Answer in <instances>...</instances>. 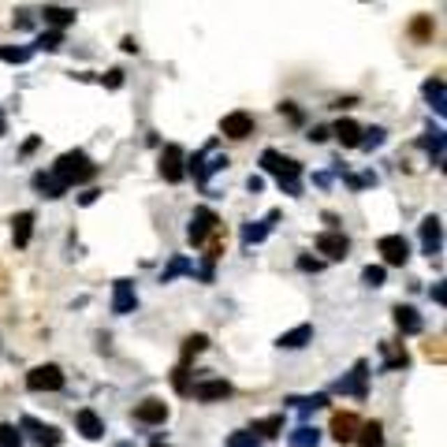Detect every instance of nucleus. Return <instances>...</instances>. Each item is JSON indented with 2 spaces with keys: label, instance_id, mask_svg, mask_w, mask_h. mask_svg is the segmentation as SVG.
<instances>
[{
  "label": "nucleus",
  "instance_id": "nucleus-8",
  "mask_svg": "<svg viewBox=\"0 0 447 447\" xmlns=\"http://www.w3.org/2000/svg\"><path fill=\"white\" fill-rule=\"evenodd\" d=\"M220 135L232 138V142L250 138V135H254V116L243 112V108H238V112H227V116L220 119Z\"/></svg>",
  "mask_w": 447,
  "mask_h": 447
},
{
  "label": "nucleus",
  "instance_id": "nucleus-40",
  "mask_svg": "<svg viewBox=\"0 0 447 447\" xmlns=\"http://www.w3.org/2000/svg\"><path fill=\"white\" fill-rule=\"evenodd\" d=\"M298 268H302V272H321V268H324V261H317V257H306V254H302V257H298Z\"/></svg>",
  "mask_w": 447,
  "mask_h": 447
},
{
  "label": "nucleus",
  "instance_id": "nucleus-17",
  "mask_svg": "<svg viewBox=\"0 0 447 447\" xmlns=\"http://www.w3.org/2000/svg\"><path fill=\"white\" fill-rule=\"evenodd\" d=\"M30 235H34V213H15V220H12V243L19 250H26L30 246Z\"/></svg>",
  "mask_w": 447,
  "mask_h": 447
},
{
  "label": "nucleus",
  "instance_id": "nucleus-10",
  "mask_svg": "<svg viewBox=\"0 0 447 447\" xmlns=\"http://www.w3.org/2000/svg\"><path fill=\"white\" fill-rule=\"evenodd\" d=\"M365 380H369V362L362 358V362H354L351 377H343L340 384H335V391H343V395H354V399H365Z\"/></svg>",
  "mask_w": 447,
  "mask_h": 447
},
{
  "label": "nucleus",
  "instance_id": "nucleus-11",
  "mask_svg": "<svg viewBox=\"0 0 447 447\" xmlns=\"http://www.w3.org/2000/svg\"><path fill=\"white\" fill-rule=\"evenodd\" d=\"M135 421H142V425H165L168 421V402L142 399L138 407H135Z\"/></svg>",
  "mask_w": 447,
  "mask_h": 447
},
{
  "label": "nucleus",
  "instance_id": "nucleus-5",
  "mask_svg": "<svg viewBox=\"0 0 447 447\" xmlns=\"http://www.w3.org/2000/svg\"><path fill=\"white\" fill-rule=\"evenodd\" d=\"M377 250L384 254V265H391V268H402L410 261V243L402 235H380Z\"/></svg>",
  "mask_w": 447,
  "mask_h": 447
},
{
  "label": "nucleus",
  "instance_id": "nucleus-14",
  "mask_svg": "<svg viewBox=\"0 0 447 447\" xmlns=\"http://www.w3.org/2000/svg\"><path fill=\"white\" fill-rule=\"evenodd\" d=\"M138 306V294H135V283L130 280H116V291H112V313H130Z\"/></svg>",
  "mask_w": 447,
  "mask_h": 447
},
{
  "label": "nucleus",
  "instance_id": "nucleus-6",
  "mask_svg": "<svg viewBox=\"0 0 447 447\" xmlns=\"http://www.w3.org/2000/svg\"><path fill=\"white\" fill-rule=\"evenodd\" d=\"M183 176H187V153H183V146H165V153H160V179L183 183Z\"/></svg>",
  "mask_w": 447,
  "mask_h": 447
},
{
  "label": "nucleus",
  "instance_id": "nucleus-24",
  "mask_svg": "<svg viewBox=\"0 0 447 447\" xmlns=\"http://www.w3.org/2000/svg\"><path fill=\"white\" fill-rule=\"evenodd\" d=\"M41 15H45V23L56 26V30L75 23V8H60V4H45V12H41Z\"/></svg>",
  "mask_w": 447,
  "mask_h": 447
},
{
  "label": "nucleus",
  "instance_id": "nucleus-31",
  "mask_svg": "<svg viewBox=\"0 0 447 447\" xmlns=\"http://www.w3.org/2000/svg\"><path fill=\"white\" fill-rule=\"evenodd\" d=\"M384 276H388L384 265H365V268H362V283H365V287H380V283H384Z\"/></svg>",
  "mask_w": 447,
  "mask_h": 447
},
{
  "label": "nucleus",
  "instance_id": "nucleus-21",
  "mask_svg": "<svg viewBox=\"0 0 447 447\" xmlns=\"http://www.w3.org/2000/svg\"><path fill=\"white\" fill-rule=\"evenodd\" d=\"M280 220V213H268V220H257V224H246L243 227V243L246 246H254V243H261V238H265L268 232H272V224Z\"/></svg>",
  "mask_w": 447,
  "mask_h": 447
},
{
  "label": "nucleus",
  "instance_id": "nucleus-37",
  "mask_svg": "<svg viewBox=\"0 0 447 447\" xmlns=\"http://www.w3.org/2000/svg\"><path fill=\"white\" fill-rule=\"evenodd\" d=\"M407 365H410V354H407V351H395V354L384 362V373H391V369H407Z\"/></svg>",
  "mask_w": 447,
  "mask_h": 447
},
{
  "label": "nucleus",
  "instance_id": "nucleus-33",
  "mask_svg": "<svg viewBox=\"0 0 447 447\" xmlns=\"http://www.w3.org/2000/svg\"><path fill=\"white\" fill-rule=\"evenodd\" d=\"M0 60H4V63H26V60H30V49H12V45H0Z\"/></svg>",
  "mask_w": 447,
  "mask_h": 447
},
{
  "label": "nucleus",
  "instance_id": "nucleus-43",
  "mask_svg": "<svg viewBox=\"0 0 447 447\" xmlns=\"http://www.w3.org/2000/svg\"><path fill=\"white\" fill-rule=\"evenodd\" d=\"M328 135H332L328 127H313V130H310V142H324V138H328Z\"/></svg>",
  "mask_w": 447,
  "mask_h": 447
},
{
  "label": "nucleus",
  "instance_id": "nucleus-27",
  "mask_svg": "<svg viewBox=\"0 0 447 447\" xmlns=\"http://www.w3.org/2000/svg\"><path fill=\"white\" fill-rule=\"evenodd\" d=\"M205 347H209V335H202V332L198 335H187V340H183V365H187L194 354H202Z\"/></svg>",
  "mask_w": 447,
  "mask_h": 447
},
{
  "label": "nucleus",
  "instance_id": "nucleus-19",
  "mask_svg": "<svg viewBox=\"0 0 447 447\" xmlns=\"http://www.w3.org/2000/svg\"><path fill=\"white\" fill-rule=\"evenodd\" d=\"M421 243H425V254H440V216H425L421 224Z\"/></svg>",
  "mask_w": 447,
  "mask_h": 447
},
{
  "label": "nucleus",
  "instance_id": "nucleus-28",
  "mask_svg": "<svg viewBox=\"0 0 447 447\" xmlns=\"http://www.w3.org/2000/svg\"><path fill=\"white\" fill-rule=\"evenodd\" d=\"M425 97L432 101L436 112H444V79H429V82H425Z\"/></svg>",
  "mask_w": 447,
  "mask_h": 447
},
{
  "label": "nucleus",
  "instance_id": "nucleus-22",
  "mask_svg": "<svg viewBox=\"0 0 447 447\" xmlns=\"http://www.w3.org/2000/svg\"><path fill=\"white\" fill-rule=\"evenodd\" d=\"M358 429H362V432L354 436V444H358V447H380V444H384V425H380V421L358 425Z\"/></svg>",
  "mask_w": 447,
  "mask_h": 447
},
{
  "label": "nucleus",
  "instance_id": "nucleus-47",
  "mask_svg": "<svg viewBox=\"0 0 447 447\" xmlns=\"http://www.w3.org/2000/svg\"><path fill=\"white\" fill-rule=\"evenodd\" d=\"M432 298H436V302H440V306H444V298H447V294H444V283H436V287H432Z\"/></svg>",
  "mask_w": 447,
  "mask_h": 447
},
{
  "label": "nucleus",
  "instance_id": "nucleus-42",
  "mask_svg": "<svg viewBox=\"0 0 447 447\" xmlns=\"http://www.w3.org/2000/svg\"><path fill=\"white\" fill-rule=\"evenodd\" d=\"M444 340H440V335H436V340L429 343V347H425V351H429V358H436V362H444V347H440Z\"/></svg>",
  "mask_w": 447,
  "mask_h": 447
},
{
  "label": "nucleus",
  "instance_id": "nucleus-38",
  "mask_svg": "<svg viewBox=\"0 0 447 447\" xmlns=\"http://www.w3.org/2000/svg\"><path fill=\"white\" fill-rule=\"evenodd\" d=\"M365 135H369V138H362V142H358V146L373 149V146H380V142H384V135H388V130H384V127H373V130H365Z\"/></svg>",
  "mask_w": 447,
  "mask_h": 447
},
{
  "label": "nucleus",
  "instance_id": "nucleus-29",
  "mask_svg": "<svg viewBox=\"0 0 447 447\" xmlns=\"http://www.w3.org/2000/svg\"><path fill=\"white\" fill-rule=\"evenodd\" d=\"M183 272H194V265L187 257H172V265L165 268V276H160V283H172L176 276H183Z\"/></svg>",
  "mask_w": 447,
  "mask_h": 447
},
{
  "label": "nucleus",
  "instance_id": "nucleus-39",
  "mask_svg": "<svg viewBox=\"0 0 447 447\" xmlns=\"http://www.w3.org/2000/svg\"><path fill=\"white\" fill-rule=\"evenodd\" d=\"M101 82L108 86V90H119V86H123V71H119V68H112L108 75H101Z\"/></svg>",
  "mask_w": 447,
  "mask_h": 447
},
{
  "label": "nucleus",
  "instance_id": "nucleus-4",
  "mask_svg": "<svg viewBox=\"0 0 447 447\" xmlns=\"http://www.w3.org/2000/svg\"><path fill=\"white\" fill-rule=\"evenodd\" d=\"M313 246H317V254H324L328 261H347V254H351V238H347L343 232H335V227L321 232Z\"/></svg>",
  "mask_w": 447,
  "mask_h": 447
},
{
  "label": "nucleus",
  "instance_id": "nucleus-36",
  "mask_svg": "<svg viewBox=\"0 0 447 447\" xmlns=\"http://www.w3.org/2000/svg\"><path fill=\"white\" fill-rule=\"evenodd\" d=\"M410 34H414V38H418V41H429V38H432V23H429V19H425V15H421V19H418V23H414V26H410Z\"/></svg>",
  "mask_w": 447,
  "mask_h": 447
},
{
  "label": "nucleus",
  "instance_id": "nucleus-2",
  "mask_svg": "<svg viewBox=\"0 0 447 447\" xmlns=\"http://www.w3.org/2000/svg\"><path fill=\"white\" fill-rule=\"evenodd\" d=\"M52 176L60 183H68V187L71 183H90L97 176V165L82 153V149H71V153H63L56 165H52Z\"/></svg>",
  "mask_w": 447,
  "mask_h": 447
},
{
  "label": "nucleus",
  "instance_id": "nucleus-41",
  "mask_svg": "<svg viewBox=\"0 0 447 447\" xmlns=\"http://www.w3.org/2000/svg\"><path fill=\"white\" fill-rule=\"evenodd\" d=\"M280 112H287V119H291V123H302V119H306V116H302V112H298V108H294L291 101H283V105H280Z\"/></svg>",
  "mask_w": 447,
  "mask_h": 447
},
{
  "label": "nucleus",
  "instance_id": "nucleus-16",
  "mask_svg": "<svg viewBox=\"0 0 447 447\" xmlns=\"http://www.w3.org/2000/svg\"><path fill=\"white\" fill-rule=\"evenodd\" d=\"M358 436V418L354 414H335L332 418V440L335 444H354Z\"/></svg>",
  "mask_w": 447,
  "mask_h": 447
},
{
  "label": "nucleus",
  "instance_id": "nucleus-25",
  "mask_svg": "<svg viewBox=\"0 0 447 447\" xmlns=\"http://www.w3.org/2000/svg\"><path fill=\"white\" fill-rule=\"evenodd\" d=\"M287 444H291V447H317V444H321V432L310 429V425H298V429L287 436Z\"/></svg>",
  "mask_w": 447,
  "mask_h": 447
},
{
  "label": "nucleus",
  "instance_id": "nucleus-26",
  "mask_svg": "<svg viewBox=\"0 0 447 447\" xmlns=\"http://www.w3.org/2000/svg\"><path fill=\"white\" fill-rule=\"evenodd\" d=\"M250 432L254 436H280L283 432V414H272V418H261L250 425Z\"/></svg>",
  "mask_w": 447,
  "mask_h": 447
},
{
  "label": "nucleus",
  "instance_id": "nucleus-48",
  "mask_svg": "<svg viewBox=\"0 0 447 447\" xmlns=\"http://www.w3.org/2000/svg\"><path fill=\"white\" fill-rule=\"evenodd\" d=\"M8 135V119H4V108H0V138Z\"/></svg>",
  "mask_w": 447,
  "mask_h": 447
},
{
  "label": "nucleus",
  "instance_id": "nucleus-13",
  "mask_svg": "<svg viewBox=\"0 0 447 447\" xmlns=\"http://www.w3.org/2000/svg\"><path fill=\"white\" fill-rule=\"evenodd\" d=\"M391 321H395V328H399L402 335H418V332L425 328L421 313L414 310V306H395V310H391Z\"/></svg>",
  "mask_w": 447,
  "mask_h": 447
},
{
  "label": "nucleus",
  "instance_id": "nucleus-18",
  "mask_svg": "<svg viewBox=\"0 0 447 447\" xmlns=\"http://www.w3.org/2000/svg\"><path fill=\"white\" fill-rule=\"evenodd\" d=\"M313 340V324H298V328H291V332H283L276 347H283V351H302Z\"/></svg>",
  "mask_w": 447,
  "mask_h": 447
},
{
  "label": "nucleus",
  "instance_id": "nucleus-20",
  "mask_svg": "<svg viewBox=\"0 0 447 447\" xmlns=\"http://www.w3.org/2000/svg\"><path fill=\"white\" fill-rule=\"evenodd\" d=\"M34 190H41L45 198H63V194H68V183H60L52 172H38V176H34Z\"/></svg>",
  "mask_w": 447,
  "mask_h": 447
},
{
  "label": "nucleus",
  "instance_id": "nucleus-1",
  "mask_svg": "<svg viewBox=\"0 0 447 447\" xmlns=\"http://www.w3.org/2000/svg\"><path fill=\"white\" fill-rule=\"evenodd\" d=\"M261 168L272 172L276 183H280V190H287L291 198H298V194H302V183H298L302 165H298V160L283 157V153H276V149H265V153H261Z\"/></svg>",
  "mask_w": 447,
  "mask_h": 447
},
{
  "label": "nucleus",
  "instance_id": "nucleus-7",
  "mask_svg": "<svg viewBox=\"0 0 447 447\" xmlns=\"http://www.w3.org/2000/svg\"><path fill=\"white\" fill-rule=\"evenodd\" d=\"M220 227V216H216L213 209H194L190 216V227H187V238L194 246H202L205 238H213V232Z\"/></svg>",
  "mask_w": 447,
  "mask_h": 447
},
{
  "label": "nucleus",
  "instance_id": "nucleus-15",
  "mask_svg": "<svg viewBox=\"0 0 447 447\" xmlns=\"http://www.w3.org/2000/svg\"><path fill=\"white\" fill-rule=\"evenodd\" d=\"M75 429H79L82 440H101V436H105V421L97 418L93 410H79V414H75Z\"/></svg>",
  "mask_w": 447,
  "mask_h": 447
},
{
  "label": "nucleus",
  "instance_id": "nucleus-12",
  "mask_svg": "<svg viewBox=\"0 0 447 447\" xmlns=\"http://www.w3.org/2000/svg\"><path fill=\"white\" fill-rule=\"evenodd\" d=\"M23 429L34 432V440H38L41 447H60V444H63V432L56 429V425H41L38 418H30V414L23 418Z\"/></svg>",
  "mask_w": 447,
  "mask_h": 447
},
{
  "label": "nucleus",
  "instance_id": "nucleus-3",
  "mask_svg": "<svg viewBox=\"0 0 447 447\" xmlns=\"http://www.w3.org/2000/svg\"><path fill=\"white\" fill-rule=\"evenodd\" d=\"M63 384H68V377H63V369L52 365V362L34 365V369L26 373V388H30V391H60Z\"/></svg>",
  "mask_w": 447,
  "mask_h": 447
},
{
  "label": "nucleus",
  "instance_id": "nucleus-30",
  "mask_svg": "<svg viewBox=\"0 0 447 447\" xmlns=\"http://www.w3.org/2000/svg\"><path fill=\"white\" fill-rule=\"evenodd\" d=\"M224 447H261V436H254L250 429H243V432H232V436H227Z\"/></svg>",
  "mask_w": 447,
  "mask_h": 447
},
{
  "label": "nucleus",
  "instance_id": "nucleus-44",
  "mask_svg": "<svg viewBox=\"0 0 447 447\" xmlns=\"http://www.w3.org/2000/svg\"><path fill=\"white\" fill-rule=\"evenodd\" d=\"M30 23H34V19H30L26 12H15V26H19V30H26Z\"/></svg>",
  "mask_w": 447,
  "mask_h": 447
},
{
  "label": "nucleus",
  "instance_id": "nucleus-9",
  "mask_svg": "<svg viewBox=\"0 0 447 447\" xmlns=\"http://www.w3.org/2000/svg\"><path fill=\"white\" fill-rule=\"evenodd\" d=\"M232 384L227 380H198V384H190V395L198 399V402H224V399H232Z\"/></svg>",
  "mask_w": 447,
  "mask_h": 447
},
{
  "label": "nucleus",
  "instance_id": "nucleus-46",
  "mask_svg": "<svg viewBox=\"0 0 447 447\" xmlns=\"http://www.w3.org/2000/svg\"><path fill=\"white\" fill-rule=\"evenodd\" d=\"M97 194H101V190H86L79 202H82V205H93V202H97Z\"/></svg>",
  "mask_w": 447,
  "mask_h": 447
},
{
  "label": "nucleus",
  "instance_id": "nucleus-45",
  "mask_svg": "<svg viewBox=\"0 0 447 447\" xmlns=\"http://www.w3.org/2000/svg\"><path fill=\"white\" fill-rule=\"evenodd\" d=\"M246 187H250V190H254V194H257L261 187H265V179H261V176H250V179H246Z\"/></svg>",
  "mask_w": 447,
  "mask_h": 447
},
{
  "label": "nucleus",
  "instance_id": "nucleus-34",
  "mask_svg": "<svg viewBox=\"0 0 447 447\" xmlns=\"http://www.w3.org/2000/svg\"><path fill=\"white\" fill-rule=\"evenodd\" d=\"M60 45H63V34H60V30H49V34L38 38V49H45V52H56Z\"/></svg>",
  "mask_w": 447,
  "mask_h": 447
},
{
  "label": "nucleus",
  "instance_id": "nucleus-35",
  "mask_svg": "<svg viewBox=\"0 0 447 447\" xmlns=\"http://www.w3.org/2000/svg\"><path fill=\"white\" fill-rule=\"evenodd\" d=\"M172 388H176L179 395H190V377H187V365H179L176 373H172Z\"/></svg>",
  "mask_w": 447,
  "mask_h": 447
},
{
  "label": "nucleus",
  "instance_id": "nucleus-23",
  "mask_svg": "<svg viewBox=\"0 0 447 447\" xmlns=\"http://www.w3.org/2000/svg\"><path fill=\"white\" fill-rule=\"evenodd\" d=\"M332 135H335V138H340V142H343V146H347V149H354V146H358V142H362V127H358V123H354V119H340V123H335V127H332Z\"/></svg>",
  "mask_w": 447,
  "mask_h": 447
},
{
  "label": "nucleus",
  "instance_id": "nucleus-32",
  "mask_svg": "<svg viewBox=\"0 0 447 447\" xmlns=\"http://www.w3.org/2000/svg\"><path fill=\"white\" fill-rule=\"evenodd\" d=\"M0 447H23V432L15 425H0Z\"/></svg>",
  "mask_w": 447,
  "mask_h": 447
}]
</instances>
